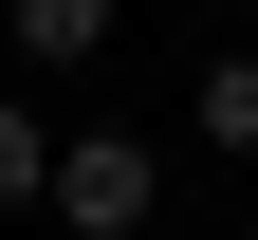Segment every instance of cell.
Segmentation results:
<instances>
[{
  "instance_id": "6da1fadb",
  "label": "cell",
  "mask_w": 258,
  "mask_h": 240,
  "mask_svg": "<svg viewBox=\"0 0 258 240\" xmlns=\"http://www.w3.org/2000/svg\"><path fill=\"white\" fill-rule=\"evenodd\" d=\"M148 203H166V129H74L55 148V222L74 240H148Z\"/></svg>"
},
{
  "instance_id": "7a4b0ae2",
  "label": "cell",
  "mask_w": 258,
  "mask_h": 240,
  "mask_svg": "<svg viewBox=\"0 0 258 240\" xmlns=\"http://www.w3.org/2000/svg\"><path fill=\"white\" fill-rule=\"evenodd\" d=\"M0 37H19V74H92L111 56V0H0Z\"/></svg>"
},
{
  "instance_id": "3957f363",
  "label": "cell",
  "mask_w": 258,
  "mask_h": 240,
  "mask_svg": "<svg viewBox=\"0 0 258 240\" xmlns=\"http://www.w3.org/2000/svg\"><path fill=\"white\" fill-rule=\"evenodd\" d=\"M184 129H203V148H221V166H258V56H221V74H203V92H184Z\"/></svg>"
},
{
  "instance_id": "277c9868",
  "label": "cell",
  "mask_w": 258,
  "mask_h": 240,
  "mask_svg": "<svg viewBox=\"0 0 258 240\" xmlns=\"http://www.w3.org/2000/svg\"><path fill=\"white\" fill-rule=\"evenodd\" d=\"M55 148H74V129H37L19 92H0V222H19V203H55Z\"/></svg>"
}]
</instances>
